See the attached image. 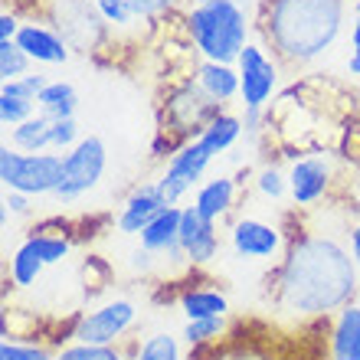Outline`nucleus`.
I'll list each match as a JSON object with an SVG mask.
<instances>
[{"label":"nucleus","instance_id":"nucleus-1","mask_svg":"<svg viewBox=\"0 0 360 360\" xmlns=\"http://www.w3.org/2000/svg\"><path fill=\"white\" fill-rule=\"evenodd\" d=\"M354 252L328 233H298L288 239L272 278V298L278 311L298 321L338 314L357 292Z\"/></svg>","mask_w":360,"mask_h":360},{"label":"nucleus","instance_id":"nucleus-2","mask_svg":"<svg viewBox=\"0 0 360 360\" xmlns=\"http://www.w3.org/2000/svg\"><path fill=\"white\" fill-rule=\"evenodd\" d=\"M344 0H262L259 33L288 66H308L338 43Z\"/></svg>","mask_w":360,"mask_h":360},{"label":"nucleus","instance_id":"nucleus-3","mask_svg":"<svg viewBox=\"0 0 360 360\" xmlns=\"http://www.w3.org/2000/svg\"><path fill=\"white\" fill-rule=\"evenodd\" d=\"M187 37L210 63H236L249 46V20L236 0H197L184 17Z\"/></svg>","mask_w":360,"mask_h":360},{"label":"nucleus","instance_id":"nucleus-4","mask_svg":"<svg viewBox=\"0 0 360 360\" xmlns=\"http://www.w3.org/2000/svg\"><path fill=\"white\" fill-rule=\"evenodd\" d=\"M217 115H223V102H217L213 95L203 92L197 79H184L167 92L161 108V134H174V148L200 138V131L207 128Z\"/></svg>","mask_w":360,"mask_h":360},{"label":"nucleus","instance_id":"nucleus-5","mask_svg":"<svg viewBox=\"0 0 360 360\" xmlns=\"http://www.w3.org/2000/svg\"><path fill=\"white\" fill-rule=\"evenodd\" d=\"M63 177V154H23L17 148H0V184L4 190H17L27 197H53Z\"/></svg>","mask_w":360,"mask_h":360},{"label":"nucleus","instance_id":"nucleus-6","mask_svg":"<svg viewBox=\"0 0 360 360\" xmlns=\"http://www.w3.org/2000/svg\"><path fill=\"white\" fill-rule=\"evenodd\" d=\"M108 167V148L98 134H89L63 158V177H59L53 200L59 203H72V200L86 197L89 190L98 187V180L105 177Z\"/></svg>","mask_w":360,"mask_h":360},{"label":"nucleus","instance_id":"nucleus-7","mask_svg":"<svg viewBox=\"0 0 360 360\" xmlns=\"http://www.w3.org/2000/svg\"><path fill=\"white\" fill-rule=\"evenodd\" d=\"M138 321V308L128 298H112V302L98 304L92 311L79 314L69 338L79 344H98V347H115L124 334Z\"/></svg>","mask_w":360,"mask_h":360},{"label":"nucleus","instance_id":"nucleus-8","mask_svg":"<svg viewBox=\"0 0 360 360\" xmlns=\"http://www.w3.org/2000/svg\"><path fill=\"white\" fill-rule=\"evenodd\" d=\"M213 164V154H210V148L200 138H193V141L180 144L177 151L167 158V167H164V174L154 184H158V190H161V197L167 207H177L180 200L187 197L190 190L200 184V177L207 174V167Z\"/></svg>","mask_w":360,"mask_h":360},{"label":"nucleus","instance_id":"nucleus-9","mask_svg":"<svg viewBox=\"0 0 360 360\" xmlns=\"http://www.w3.org/2000/svg\"><path fill=\"white\" fill-rule=\"evenodd\" d=\"M236 69H239V98H243V108L266 112V105L272 102V92L278 89V66H275V59H269L262 46L249 43L239 53Z\"/></svg>","mask_w":360,"mask_h":360},{"label":"nucleus","instance_id":"nucleus-10","mask_svg":"<svg viewBox=\"0 0 360 360\" xmlns=\"http://www.w3.org/2000/svg\"><path fill=\"white\" fill-rule=\"evenodd\" d=\"M229 246L239 259H252V262H272V259L285 256V236L282 229L272 226V223H262V219L243 217L233 223L229 229Z\"/></svg>","mask_w":360,"mask_h":360},{"label":"nucleus","instance_id":"nucleus-11","mask_svg":"<svg viewBox=\"0 0 360 360\" xmlns=\"http://www.w3.org/2000/svg\"><path fill=\"white\" fill-rule=\"evenodd\" d=\"M331 187V161L321 154H308L288 167V193H292L295 207L311 210L324 200Z\"/></svg>","mask_w":360,"mask_h":360},{"label":"nucleus","instance_id":"nucleus-12","mask_svg":"<svg viewBox=\"0 0 360 360\" xmlns=\"http://www.w3.org/2000/svg\"><path fill=\"white\" fill-rule=\"evenodd\" d=\"M180 249L187 256V266H210L217 259L219 249L217 223H207L193 210V203L184 207V217H180Z\"/></svg>","mask_w":360,"mask_h":360},{"label":"nucleus","instance_id":"nucleus-13","mask_svg":"<svg viewBox=\"0 0 360 360\" xmlns=\"http://www.w3.org/2000/svg\"><path fill=\"white\" fill-rule=\"evenodd\" d=\"M17 46L39 66H63L69 63V39L46 23H23L17 33Z\"/></svg>","mask_w":360,"mask_h":360},{"label":"nucleus","instance_id":"nucleus-14","mask_svg":"<svg viewBox=\"0 0 360 360\" xmlns=\"http://www.w3.org/2000/svg\"><path fill=\"white\" fill-rule=\"evenodd\" d=\"M161 210H167V203H164L158 184H144V187H138L131 197L122 203L115 226L122 229L124 236H141V229L148 226V223H151Z\"/></svg>","mask_w":360,"mask_h":360},{"label":"nucleus","instance_id":"nucleus-15","mask_svg":"<svg viewBox=\"0 0 360 360\" xmlns=\"http://www.w3.org/2000/svg\"><path fill=\"white\" fill-rule=\"evenodd\" d=\"M331 360H360V304H344L328 334Z\"/></svg>","mask_w":360,"mask_h":360},{"label":"nucleus","instance_id":"nucleus-16","mask_svg":"<svg viewBox=\"0 0 360 360\" xmlns=\"http://www.w3.org/2000/svg\"><path fill=\"white\" fill-rule=\"evenodd\" d=\"M180 217L184 207H167L141 229V249L151 256H171L174 249L180 246Z\"/></svg>","mask_w":360,"mask_h":360},{"label":"nucleus","instance_id":"nucleus-17","mask_svg":"<svg viewBox=\"0 0 360 360\" xmlns=\"http://www.w3.org/2000/svg\"><path fill=\"white\" fill-rule=\"evenodd\" d=\"M233 203H236V180L226 177V174L200 184L197 193H193V210H197L207 223H219V219L233 210Z\"/></svg>","mask_w":360,"mask_h":360},{"label":"nucleus","instance_id":"nucleus-18","mask_svg":"<svg viewBox=\"0 0 360 360\" xmlns=\"http://www.w3.org/2000/svg\"><path fill=\"white\" fill-rule=\"evenodd\" d=\"M190 360H275V354H269V347H262L259 341L249 338H236V331H226V338L210 347H193Z\"/></svg>","mask_w":360,"mask_h":360},{"label":"nucleus","instance_id":"nucleus-19","mask_svg":"<svg viewBox=\"0 0 360 360\" xmlns=\"http://www.w3.org/2000/svg\"><path fill=\"white\" fill-rule=\"evenodd\" d=\"M180 311L187 321H203V318H226L229 314V298L219 288H187L180 295Z\"/></svg>","mask_w":360,"mask_h":360},{"label":"nucleus","instance_id":"nucleus-20","mask_svg":"<svg viewBox=\"0 0 360 360\" xmlns=\"http://www.w3.org/2000/svg\"><path fill=\"white\" fill-rule=\"evenodd\" d=\"M203 86V92L213 95L217 102H233L239 95V69H233L229 63H210L203 59L197 66V76H193Z\"/></svg>","mask_w":360,"mask_h":360},{"label":"nucleus","instance_id":"nucleus-21","mask_svg":"<svg viewBox=\"0 0 360 360\" xmlns=\"http://www.w3.org/2000/svg\"><path fill=\"white\" fill-rule=\"evenodd\" d=\"M10 148H17L23 154H39L53 148V118L46 115H33L23 124L10 128Z\"/></svg>","mask_w":360,"mask_h":360},{"label":"nucleus","instance_id":"nucleus-22","mask_svg":"<svg viewBox=\"0 0 360 360\" xmlns=\"http://www.w3.org/2000/svg\"><path fill=\"white\" fill-rule=\"evenodd\" d=\"M76 108H79V92L72 82H46V89L39 92L37 98V112L53 118V122H63V118H76Z\"/></svg>","mask_w":360,"mask_h":360},{"label":"nucleus","instance_id":"nucleus-23","mask_svg":"<svg viewBox=\"0 0 360 360\" xmlns=\"http://www.w3.org/2000/svg\"><path fill=\"white\" fill-rule=\"evenodd\" d=\"M243 131H246V128H243V118H239V115L223 112V115H217L203 131H200V141L207 144L213 158H219V154H226L229 148L243 138Z\"/></svg>","mask_w":360,"mask_h":360},{"label":"nucleus","instance_id":"nucleus-24","mask_svg":"<svg viewBox=\"0 0 360 360\" xmlns=\"http://www.w3.org/2000/svg\"><path fill=\"white\" fill-rule=\"evenodd\" d=\"M33 252H37L46 266H56V262H63V259H69V252H72V243H69V236H63V233H53V229H37V233H30L27 239H23Z\"/></svg>","mask_w":360,"mask_h":360},{"label":"nucleus","instance_id":"nucleus-25","mask_svg":"<svg viewBox=\"0 0 360 360\" xmlns=\"http://www.w3.org/2000/svg\"><path fill=\"white\" fill-rule=\"evenodd\" d=\"M43 269H46V262H43L27 243H20V246L13 249V256H10V278H13V285L33 288V285L39 282Z\"/></svg>","mask_w":360,"mask_h":360},{"label":"nucleus","instance_id":"nucleus-26","mask_svg":"<svg viewBox=\"0 0 360 360\" xmlns=\"http://www.w3.org/2000/svg\"><path fill=\"white\" fill-rule=\"evenodd\" d=\"M229 331L226 318H203V321H187L184 324V341L190 347H210V344L223 341Z\"/></svg>","mask_w":360,"mask_h":360},{"label":"nucleus","instance_id":"nucleus-27","mask_svg":"<svg viewBox=\"0 0 360 360\" xmlns=\"http://www.w3.org/2000/svg\"><path fill=\"white\" fill-rule=\"evenodd\" d=\"M30 63H33V59L17 46V39H4V43H0V79H4V82L30 76Z\"/></svg>","mask_w":360,"mask_h":360},{"label":"nucleus","instance_id":"nucleus-28","mask_svg":"<svg viewBox=\"0 0 360 360\" xmlns=\"http://www.w3.org/2000/svg\"><path fill=\"white\" fill-rule=\"evenodd\" d=\"M134 360H180L177 338H174V334H167V331L151 334V338L138 347V357H134Z\"/></svg>","mask_w":360,"mask_h":360},{"label":"nucleus","instance_id":"nucleus-29","mask_svg":"<svg viewBox=\"0 0 360 360\" xmlns=\"http://www.w3.org/2000/svg\"><path fill=\"white\" fill-rule=\"evenodd\" d=\"M33 115H37V102L17 98V95H0V124L4 128H17Z\"/></svg>","mask_w":360,"mask_h":360},{"label":"nucleus","instance_id":"nucleus-30","mask_svg":"<svg viewBox=\"0 0 360 360\" xmlns=\"http://www.w3.org/2000/svg\"><path fill=\"white\" fill-rule=\"evenodd\" d=\"M56 360H124L122 354L115 351V347H98V344H66V347H59Z\"/></svg>","mask_w":360,"mask_h":360},{"label":"nucleus","instance_id":"nucleus-31","mask_svg":"<svg viewBox=\"0 0 360 360\" xmlns=\"http://www.w3.org/2000/svg\"><path fill=\"white\" fill-rule=\"evenodd\" d=\"M256 190L266 200H282L288 193V174H282L278 167H262L256 174Z\"/></svg>","mask_w":360,"mask_h":360},{"label":"nucleus","instance_id":"nucleus-32","mask_svg":"<svg viewBox=\"0 0 360 360\" xmlns=\"http://www.w3.org/2000/svg\"><path fill=\"white\" fill-rule=\"evenodd\" d=\"M49 79L39 76V72H30V76L23 79H13V82H4L0 86V95H17V98H30V102H37L39 92L46 89Z\"/></svg>","mask_w":360,"mask_h":360},{"label":"nucleus","instance_id":"nucleus-33","mask_svg":"<svg viewBox=\"0 0 360 360\" xmlns=\"http://www.w3.org/2000/svg\"><path fill=\"white\" fill-rule=\"evenodd\" d=\"M0 360H56V354H49L46 347H37V344H20V341L4 338Z\"/></svg>","mask_w":360,"mask_h":360},{"label":"nucleus","instance_id":"nucleus-34","mask_svg":"<svg viewBox=\"0 0 360 360\" xmlns=\"http://www.w3.org/2000/svg\"><path fill=\"white\" fill-rule=\"evenodd\" d=\"M95 7H98V13H102V20L108 27H124V23L134 20L128 0H102V4H95Z\"/></svg>","mask_w":360,"mask_h":360},{"label":"nucleus","instance_id":"nucleus-35","mask_svg":"<svg viewBox=\"0 0 360 360\" xmlns=\"http://www.w3.org/2000/svg\"><path fill=\"white\" fill-rule=\"evenodd\" d=\"M177 4H180V0H128V7H131L134 20H154L158 13L177 7Z\"/></svg>","mask_w":360,"mask_h":360},{"label":"nucleus","instance_id":"nucleus-36","mask_svg":"<svg viewBox=\"0 0 360 360\" xmlns=\"http://www.w3.org/2000/svg\"><path fill=\"white\" fill-rule=\"evenodd\" d=\"M4 207H7L10 213L23 217V213H30V197H27V193H17V190H7V197H4Z\"/></svg>","mask_w":360,"mask_h":360},{"label":"nucleus","instance_id":"nucleus-37","mask_svg":"<svg viewBox=\"0 0 360 360\" xmlns=\"http://www.w3.org/2000/svg\"><path fill=\"white\" fill-rule=\"evenodd\" d=\"M20 27H23V23H20L13 13H0V43H4V39H17Z\"/></svg>","mask_w":360,"mask_h":360},{"label":"nucleus","instance_id":"nucleus-38","mask_svg":"<svg viewBox=\"0 0 360 360\" xmlns=\"http://www.w3.org/2000/svg\"><path fill=\"white\" fill-rule=\"evenodd\" d=\"M262 122H266V112H259V108H246V112H243V128H246V134H256L259 128H262Z\"/></svg>","mask_w":360,"mask_h":360},{"label":"nucleus","instance_id":"nucleus-39","mask_svg":"<svg viewBox=\"0 0 360 360\" xmlns=\"http://www.w3.org/2000/svg\"><path fill=\"white\" fill-rule=\"evenodd\" d=\"M351 252H354V262H357V272H360V223L351 229Z\"/></svg>","mask_w":360,"mask_h":360},{"label":"nucleus","instance_id":"nucleus-40","mask_svg":"<svg viewBox=\"0 0 360 360\" xmlns=\"http://www.w3.org/2000/svg\"><path fill=\"white\" fill-rule=\"evenodd\" d=\"M351 49L360 53V17H354V27H351Z\"/></svg>","mask_w":360,"mask_h":360},{"label":"nucleus","instance_id":"nucleus-41","mask_svg":"<svg viewBox=\"0 0 360 360\" xmlns=\"http://www.w3.org/2000/svg\"><path fill=\"white\" fill-rule=\"evenodd\" d=\"M347 72H351V76H360V53H351V59H347Z\"/></svg>","mask_w":360,"mask_h":360},{"label":"nucleus","instance_id":"nucleus-42","mask_svg":"<svg viewBox=\"0 0 360 360\" xmlns=\"http://www.w3.org/2000/svg\"><path fill=\"white\" fill-rule=\"evenodd\" d=\"M354 10H357V17H360V0H357V4H354Z\"/></svg>","mask_w":360,"mask_h":360},{"label":"nucleus","instance_id":"nucleus-43","mask_svg":"<svg viewBox=\"0 0 360 360\" xmlns=\"http://www.w3.org/2000/svg\"><path fill=\"white\" fill-rule=\"evenodd\" d=\"M92 4H102V0H92Z\"/></svg>","mask_w":360,"mask_h":360},{"label":"nucleus","instance_id":"nucleus-44","mask_svg":"<svg viewBox=\"0 0 360 360\" xmlns=\"http://www.w3.org/2000/svg\"><path fill=\"white\" fill-rule=\"evenodd\" d=\"M357 161H360V154H357Z\"/></svg>","mask_w":360,"mask_h":360}]
</instances>
